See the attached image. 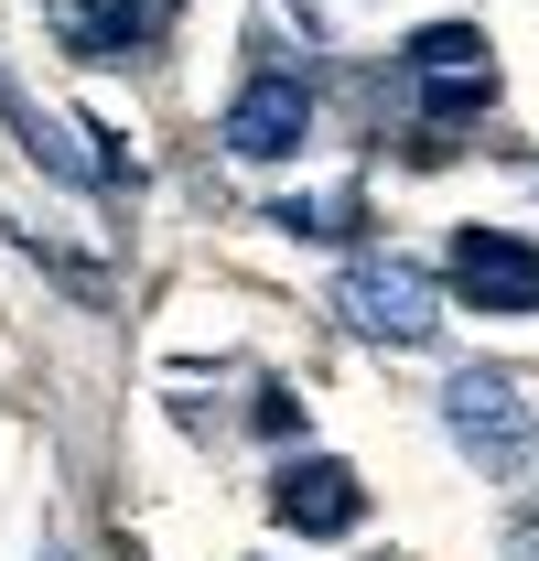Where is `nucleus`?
<instances>
[{
  "mask_svg": "<svg viewBox=\"0 0 539 561\" xmlns=\"http://www.w3.org/2000/svg\"><path fill=\"white\" fill-rule=\"evenodd\" d=\"M400 87H410V108H421V130H474L496 108V44L474 22H432V33H410Z\"/></svg>",
  "mask_w": 539,
  "mask_h": 561,
  "instance_id": "f257e3e1",
  "label": "nucleus"
},
{
  "mask_svg": "<svg viewBox=\"0 0 539 561\" xmlns=\"http://www.w3.org/2000/svg\"><path fill=\"white\" fill-rule=\"evenodd\" d=\"M443 421H454V443H465L485 476H518V465H529V443H539V411L518 400V378H507V367H465V378L443 389Z\"/></svg>",
  "mask_w": 539,
  "mask_h": 561,
  "instance_id": "f03ea898",
  "label": "nucleus"
},
{
  "mask_svg": "<svg viewBox=\"0 0 539 561\" xmlns=\"http://www.w3.org/2000/svg\"><path fill=\"white\" fill-rule=\"evenodd\" d=\"M335 313L356 335H378V346H432V324H443V302H432V280L400 271V260H356L335 280Z\"/></svg>",
  "mask_w": 539,
  "mask_h": 561,
  "instance_id": "7ed1b4c3",
  "label": "nucleus"
},
{
  "mask_svg": "<svg viewBox=\"0 0 539 561\" xmlns=\"http://www.w3.org/2000/svg\"><path fill=\"white\" fill-rule=\"evenodd\" d=\"M216 140L238 151V162H291L302 140H313V87L302 76H249L238 98H227V119H216Z\"/></svg>",
  "mask_w": 539,
  "mask_h": 561,
  "instance_id": "20e7f679",
  "label": "nucleus"
},
{
  "mask_svg": "<svg viewBox=\"0 0 539 561\" xmlns=\"http://www.w3.org/2000/svg\"><path fill=\"white\" fill-rule=\"evenodd\" d=\"M270 518L291 540H345V529H367V486H356V465H335V454H302V465L270 476Z\"/></svg>",
  "mask_w": 539,
  "mask_h": 561,
  "instance_id": "39448f33",
  "label": "nucleus"
},
{
  "mask_svg": "<svg viewBox=\"0 0 539 561\" xmlns=\"http://www.w3.org/2000/svg\"><path fill=\"white\" fill-rule=\"evenodd\" d=\"M454 291L474 313H539V249L507 227H454Z\"/></svg>",
  "mask_w": 539,
  "mask_h": 561,
  "instance_id": "423d86ee",
  "label": "nucleus"
},
{
  "mask_svg": "<svg viewBox=\"0 0 539 561\" xmlns=\"http://www.w3.org/2000/svg\"><path fill=\"white\" fill-rule=\"evenodd\" d=\"M55 22H66L76 66H130L140 44L173 33V0H55Z\"/></svg>",
  "mask_w": 539,
  "mask_h": 561,
  "instance_id": "0eeeda50",
  "label": "nucleus"
},
{
  "mask_svg": "<svg viewBox=\"0 0 539 561\" xmlns=\"http://www.w3.org/2000/svg\"><path fill=\"white\" fill-rule=\"evenodd\" d=\"M270 227H291V238H345L335 216L313 206V195H291V206H270Z\"/></svg>",
  "mask_w": 539,
  "mask_h": 561,
  "instance_id": "6e6552de",
  "label": "nucleus"
},
{
  "mask_svg": "<svg viewBox=\"0 0 539 561\" xmlns=\"http://www.w3.org/2000/svg\"><path fill=\"white\" fill-rule=\"evenodd\" d=\"M260 432H302V400L291 389H260Z\"/></svg>",
  "mask_w": 539,
  "mask_h": 561,
  "instance_id": "1a4fd4ad",
  "label": "nucleus"
},
{
  "mask_svg": "<svg viewBox=\"0 0 539 561\" xmlns=\"http://www.w3.org/2000/svg\"><path fill=\"white\" fill-rule=\"evenodd\" d=\"M507 561H539V529H518V540H507Z\"/></svg>",
  "mask_w": 539,
  "mask_h": 561,
  "instance_id": "9d476101",
  "label": "nucleus"
}]
</instances>
